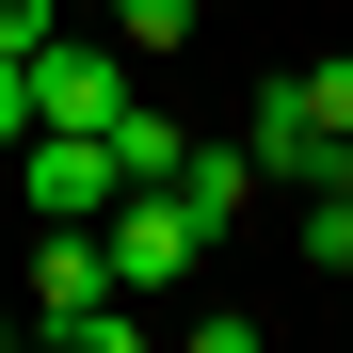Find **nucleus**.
Returning <instances> with one entry per match:
<instances>
[{
    "label": "nucleus",
    "mask_w": 353,
    "mask_h": 353,
    "mask_svg": "<svg viewBox=\"0 0 353 353\" xmlns=\"http://www.w3.org/2000/svg\"><path fill=\"white\" fill-rule=\"evenodd\" d=\"M97 257H112V289H176V273L209 257V225L145 176V193H112V209H97Z\"/></svg>",
    "instance_id": "1"
},
{
    "label": "nucleus",
    "mask_w": 353,
    "mask_h": 353,
    "mask_svg": "<svg viewBox=\"0 0 353 353\" xmlns=\"http://www.w3.org/2000/svg\"><path fill=\"white\" fill-rule=\"evenodd\" d=\"M241 161L273 176V193H321V176H353V145L321 129V97H305V81H273V97H257V129H241Z\"/></svg>",
    "instance_id": "2"
},
{
    "label": "nucleus",
    "mask_w": 353,
    "mask_h": 353,
    "mask_svg": "<svg viewBox=\"0 0 353 353\" xmlns=\"http://www.w3.org/2000/svg\"><path fill=\"white\" fill-rule=\"evenodd\" d=\"M17 193H32L48 225H97L112 193H129V176H112V129H32V145H17Z\"/></svg>",
    "instance_id": "3"
},
{
    "label": "nucleus",
    "mask_w": 353,
    "mask_h": 353,
    "mask_svg": "<svg viewBox=\"0 0 353 353\" xmlns=\"http://www.w3.org/2000/svg\"><path fill=\"white\" fill-rule=\"evenodd\" d=\"M112 112H129V65L48 32V48H32V129H112Z\"/></svg>",
    "instance_id": "4"
},
{
    "label": "nucleus",
    "mask_w": 353,
    "mask_h": 353,
    "mask_svg": "<svg viewBox=\"0 0 353 353\" xmlns=\"http://www.w3.org/2000/svg\"><path fill=\"white\" fill-rule=\"evenodd\" d=\"M161 193H176V209H193L209 241H225V225L257 209V161H241V145H176V176H161Z\"/></svg>",
    "instance_id": "5"
},
{
    "label": "nucleus",
    "mask_w": 353,
    "mask_h": 353,
    "mask_svg": "<svg viewBox=\"0 0 353 353\" xmlns=\"http://www.w3.org/2000/svg\"><path fill=\"white\" fill-rule=\"evenodd\" d=\"M176 145H193V129H161V112H112V176H129V193H145V176H176Z\"/></svg>",
    "instance_id": "6"
},
{
    "label": "nucleus",
    "mask_w": 353,
    "mask_h": 353,
    "mask_svg": "<svg viewBox=\"0 0 353 353\" xmlns=\"http://www.w3.org/2000/svg\"><path fill=\"white\" fill-rule=\"evenodd\" d=\"M305 273H353V176L305 193Z\"/></svg>",
    "instance_id": "7"
},
{
    "label": "nucleus",
    "mask_w": 353,
    "mask_h": 353,
    "mask_svg": "<svg viewBox=\"0 0 353 353\" xmlns=\"http://www.w3.org/2000/svg\"><path fill=\"white\" fill-rule=\"evenodd\" d=\"M112 32L129 48H193V0H112Z\"/></svg>",
    "instance_id": "8"
},
{
    "label": "nucleus",
    "mask_w": 353,
    "mask_h": 353,
    "mask_svg": "<svg viewBox=\"0 0 353 353\" xmlns=\"http://www.w3.org/2000/svg\"><path fill=\"white\" fill-rule=\"evenodd\" d=\"M32 145V48H0V161Z\"/></svg>",
    "instance_id": "9"
},
{
    "label": "nucleus",
    "mask_w": 353,
    "mask_h": 353,
    "mask_svg": "<svg viewBox=\"0 0 353 353\" xmlns=\"http://www.w3.org/2000/svg\"><path fill=\"white\" fill-rule=\"evenodd\" d=\"M65 32V0H0V48H48Z\"/></svg>",
    "instance_id": "10"
},
{
    "label": "nucleus",
    "mask_w": 353,
    "mask_h": 353,
    "mask_svg": "<svg viewBox=\"0 0 353 353\" xmlns=\"http://www.w3.org/2000/svg\"><path fill=\"white\" fill-rule=\"evenodd\" d=\"M305 97H321V129L353 145V65H305Z\"/></svg>",
    "instance_id": "11"
},
{
    "label": "nucleus",
    "mask_w": 353,
    "mask_h": 353,
    "mask_svg": "<svg viewBox=\"0 0 353 353\" xmlns=\"http://www.w3.org/2000/svg\"><path fill=\"white\" fill-rule=\"evenodd\" d=\"M65 17H81V0H65Z\"/></svg>",
    "instance_id": "12"
}]
</instances>
